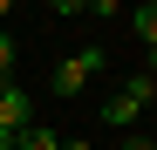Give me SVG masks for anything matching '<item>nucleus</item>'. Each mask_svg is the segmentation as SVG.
<instances>
[{
    "instance_id": "nucleus-1",
    "label": "nucleus",
    "mask_w": 157,
    "mask_h": 150,
    "mask_svg": "<svg viewBox=\"0 0 157 150\" xmlns=\"http://www.w3.org/2000/svg\"><path fill=\"white\" fill-rule=\"evenodd\" d=\"M150 103H157V75H130L109 103H102V123H109V130H130V123H137Z\"/></svg>"
},
{
    "instance_id": "nucleus-5",
    "label": "nucleus",
    "mask_w": 157,
    "mask_h": 150,
    "mask_svg": "<svg viewBox=\"0 0 157 150\" xmlns=\"http://www.w3.org/2000/svg\"><path fill=\"white\" fill-rule=\"evenodd\" d=\"M14 150H62V137H55V130H41V123H28Z\"/></svg>"
},
{
    "instance_id": "nucleus-6",
    "label": "nucleus",
    "mask_w": 157,
    "mask_h": 150,
    "mask_svg": "<svg viewBox=\"0 0 157 150\" xmlns=\"http://www.w3.org/2000/svg\"><path fill=\"white\" fill-rule=\"evenodd\" d=\"M0 75H14V34L0 28Z\"/></svg>"
},
{
    "instance_id": "nucleus-9",
    "label": "nucleus",
    "mask_w": 157,
    "mask_h": 150,
    "mask_svg": "<svg viewBox=\"0 0 157 150\" xmlns=\"http://www.w3.org/2000/svg\"><path fill=\"white\" fill-rule=\"evenodd\" d=\"M7 14H14V7H7V0H0V21H7Z\"/></svg>"
},
{
    "instance_id": "nucleus-8",
    "label": "nucleus",
    "mask_w": 157,
    "mask_h": 150,
    "mask_svg": "<svg viewBox=\"0 0 157 150\" xmlns=\"http://www.w3.org/2000/svg\"><path fill=\"white\" fill-rule=\"evenodd\" d=\"M144 75H157V48H150V55H144Z\"/></svg>"
},
{
    "instance_id": "nucleus-7",
    "label": "nucleus",
    "mask_w": 157,
    "mask_h": 150,
    "mask_svg": "<svg viewBox=\"0 0 157 150\" xmlns=\"http://www.w3.org/2000/svg\"><path fill=\"white\" fill-rule=\"evenodd\" d=\"M123 150H157V143L150 137H123Z\"/></svg>"
},
{
    "instance_id": "nucleus-3",
    "label": "nucleus",
    "mask_w": 157,
    "mask_h": 150,
    "mask_svg": "<svg viewBox=\"0 0 157 150\" xmlns=\"http://www.w3.org/2000/svg\"><path fill=\"white\" fill-rule=\"evenodd\" d=\"M28 123H34V96L21 89V82H7V89H0V137L21 143V130H28Z\"/></svg>"
},
{
    "instance_id": "nucleus-4",
    "label": "nucleus",
    "mask_w": 157,
    "mask_h": 150,
    "mask_svg": "<svg viewBox=\"0 0 157 150\" xmlns=\"http://www.w3.org/2000/svg\"><path fill=\"white\" fill-rule=\"evenodd\" d=\"M130 34H137L144 48H157V0H144V7L130 14Z\"/></svg>"
},
{
    "instance_id": "nucleus-2",
    "label": "nucleus",
    "mask_w": 157,
    "mask_h": 150,
    "mask_svg": "<svg viewBox=\"0 0 157 150\" xmlns=\"http://www.w3.org/2000/svg\"><path fill=\"white\" fill-rule=\"evenodd\" d=\"M102 68H109V55H102V48H75V55H62V62H55L48 89H55V96H82Z\"/></svg>"
}]
</instances>
